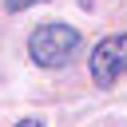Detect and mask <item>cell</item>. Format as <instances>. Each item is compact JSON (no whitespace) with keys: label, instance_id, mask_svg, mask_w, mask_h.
Returning <instances> with one entry per match:
<instances>
[{"label":"cell","instance_id":"obj_1","mask_svg":"<svg viewBox=\"0 0 127 127\" xmlns=\"http://www.w3.org/2000/svg\"><path fill=\"white\" fill-rule=\"evenodd\" d=\"M75 48H79V32L71 24H60V20H48L28 36V56L40 67H64Z\"/></svg>","mask_w":127,"mask_h":127},{"label":"cell","instance_id":"obj_2","mask_svg":"<svg viewBox=\"0 0 127 127\" xmlns=\"http://www.w3.org/2000/svg\"><path fill=\"white\" fill-rule=\"evenodd\" d=\"M127 75V36H107L91 52V79L99 87H111Z\"/></svg>","mask_w":127,"mask_h":127},{"label":"cell","instance_id":"obj_3","mask_svg":"<svg viewBox=\"0 0 127 127\" xmlns=\"http://www.w3.org/2000/svg\"><path fill=\"white\" fill-rule=\"evenodd\" d=\"M32 4H44V0H4L8 12H24V8H32Z\"/></svg>","mask_w":127,"mask_h":127}]
</instances>
